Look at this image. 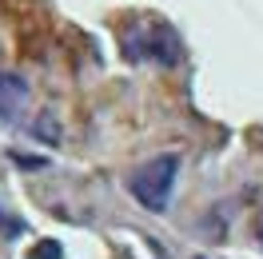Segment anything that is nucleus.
I'll return each instance as SVG.
<instances>
[{
	"label": "nucleus",
	"instance_id": "nucleus-2",
	"mask_svg": "<svg viewBox=\"0 0 263 259\" xmlns=\"http://www.w3.org/2000/svg\"><path fill=\"white\" fill-rule=\"evenodd\" d=\"M24 96H28V84L20 80V76L0 72V120H12L16 108L24 104Z\"/></svg>",
	"mask_w": 263,
	"mask_h": 259
},
{
	"label": "nucleus",
	"instance_id": "nucleus-1",
	"mask_svg": "<svg viewBox=\"0 0 263 259\" xmlns=\"http://www.w3.org/2000/svg\"><path fill=\"white\" fill-rule=\"evenodd\" d=\"M176 172H180L176 156H156V160H148L144 168L132 172L128 188L148 211H164L167 199H172V188H176Z\"/></svg>",
	"mask_w": 263,
	"mask_h": 259
},
{
	"label": "nucleus",
	"instance_id": "nucleus-4",
	"mask_svg": "<svg viewBox=\"0 0 263 259\" xmlns=\"http://www.w3.org/2000/svg\"><path fill=\"white\" fill-rule=\"evenodd\" d=\"M259 235H263V227H259Z\"/></svg>",
	"mask_w": 263,
	"mask_h": 259
},
{
	"label": "nucleus",
	"instance_id": "nucleus-3",
	"mask_svg": "<svg viewBox=\"0 0 263 259\" xmlns=\"http://www.w3.org/2000/svg\"><path fill=\"white\" fill-rule=\"evenodd\" d=\"M32 259H60V243H40L32 251Z\"/></svg>",
	"mask_w": 263,
	"mask_h": 259
}]
</instances>
